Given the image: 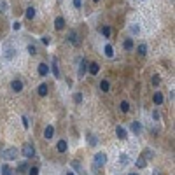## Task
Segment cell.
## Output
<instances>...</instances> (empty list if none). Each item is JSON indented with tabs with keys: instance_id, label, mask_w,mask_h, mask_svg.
Wrapping results in <instances>:
<instances>
[{
	"instance_id": "6da1fadb",
	"label": "cell",
	"mask_w": 175,
	"mask_h": 175,
	"mask_svg": "<svg viewBox=\"0 0 175 175\" xmlns=\"http://www.w3.org/2000/svg\"><path fill=\"white\" fill-rule=\"evenodd\" d=\"M18 149L16 147H7V149H2L0 151V159L2 161H12V159H16L18 158Z\"/></svg>"
},
{
	"instance_id": "7a4b0ae2",
	"label": "cell",
	"mask_w": 175,
	"mask_h": 175,
	"mask_svg": "<svg viewBox=\"0 0 175 175\" xmlns=\"http://www.w3.org/2000/svg\"><path fill=\"white\" fill-rule=\"evenodd\" d=\"M107 163V154L105 152H96L93 156V166L103 168V165Z\"/></svg>"
},
{
	"instance_id": "3957f363",
	"label": "cell",
	"mask_w": 175,
	"mask_h": 175,
	"mask_svg": "<svg viewBox=\"0 0 175 175\" xmlns=\"http://www.w3.org/2000/svg\"><path fill=\"white\" fill-rule=\"evenodd\" d=\"M21 152H23L25 158H33L35 156V147L32 145L30 142H26V144H23V147H21Z\"/></svg>"
},
{
	"instance_id": "277c9868",
	"label": "cell",
	"mask_w": 175,
	"mask_h": 175,
	"mask_svg": "<svg viewBox=\"0 0 175 175\" xmlns=\"http://www.w3.org/2000/svg\"><path fill=\"white\" fill-rule=\"evenodd\" d=\"M68 42L70 44H74V46H79L81 44V39H79V33H77L75 30H72L68 33Z\"/></svg>"
},
{
	"instance_id": "5b68a950",
	"label": "cell",
	"mask_w": 175,
	"mask_h": 175,
	"mask_svg": "<svg viewBox=\"0 0 175 175\" xmlns=\"http://www.w3.org/2000/svg\"><path fill=\"white\" fill-rule=\"evenodd\" d=\"M11 88H12L14 93H19V91H23V81H21V79H14L12 82H11Z\"/></svg>"
},
{
	"instance_id": "8992f818",
	"label": "cell",
	"mask_w": 175,
	"mask_h": 175,
	"mask_svg": "<svg viewBox=\"0 0 175 175\" xmlns=\"http://www.w3.org/2000/svg\"><path fill=\"white\" fill-rule=\"evenodd\" d=\"M14 54H16V51H14V49L9 46V44H7L5 47H4V58H5V60H12Z\"/></svg>"
},
{
	"instance_id": "52a82bcc",
	"label": "cell",
	"mask_w": 175,
	"mask_h": 175,
	"mask_svg": "<svg viewBox=\"0 0 175 175\" xmlns=\"http://www.w3.org/2000/svg\"><path fill=\"white\" fill-rule=\"evenodd\" d=\"M88 70H89L91 75H96L98 72H100V65L96 61H91V63H88Z\"/></svg>"
},
{
	"instance_id": "ba28073f",
	"label": "cell",
	"mask_w": 175,
	"mask_h": 175,
	"mask_svg": "<svg viewBox=\"0 0 175 175\" xmlns=\"http://www.w3.org/2000/svg\"><path fill=\"white\" fill-rule=\"evenodd\" d=\"M116 135H117V138H121V140L128 138V131H126L123 126H116Z\"/></svg>"
},
{
	"instance_id": "9c48e42d",
	"label": "cell",
	"mask_w": 175,
	"mask_h": 175,
	"mask_svg": "<svg viewBox=\"0 0 175 175\" xmlns=\"http://www.w3.org/2000/svg\"><path fill=\"white\" fill-rule=\"evenodd\" d=\"M65 26H67V21H65V18L58 16V18L54 19V28H56V30H63Z\"/></svg>"
},
{
	"instance_id": "30bf717a",
	"label": "cell",
	"mask_w": 175,
	"mask_h": 175,
	"mask_svg": "<svg viewBox=\"0 0 175 175\" xmlns=\"http://www.w3.org/2000/svg\"><path fill=\"white\" fill-rule=\"evenodd\" d=\"M53 135H54V128H53L51 124H47L46 128H44V138L51 140V138H53Z\"/></svg>"
},
{
	"instance_id": "8fae6325",
	"label": "cell",
	"mask_w": 175,
	"mask_h": 175,
	"mask_svg": "<svg viewBox=\"0 0 175 175\" xmlns=\"http://www.w3.org/2000/svg\"><path fill=\"white\" fill-rule=\"evenodd\" d=\"M37 72H39V75H40V77H46L49 74V65L40 63V65H39V68H37Z\"/></svg>"
},
{
	"instance_id": "7c38bea8",
	"label": "cell",
	"mask_w": 175,
	"mask_h": 175,
	"mask_svg": "<svg viewBox=\"0 0 175 175\" xmlns=\"http://www.w3.org/2000/svg\"><path fill=\"white\" fill-rule=\"evenodd\" d=\"M152 102H154L156 105H161V103H163V102H165V96H163V93L156 91V93L152 95Z\"/></svg>"
},
{
	"instance_id": "4fadbf2b",
	"label": "cell",
	"mask_w": 175,
	"mask_h": 175,
	"mask_svg": "<svg viewBox=\"0 0 175 175\" xmlns=\"http://www.w3.org/2000/svg\"><path fill=\"white\" fill-rule=\"evenodd\" d=\"M130 128H131V131L135 133V135H140V133H142V124H140L138 121H133L131 124H130Z\"/></svg>"
},
{
	"instance_id": "5bb4252c",
	"label": "cell",
	"mask_w": 175,
	"mask_h": 175,
	"mask_svg": "<svg viewBox=\"0 0 175 175\" xmlns=\"http://www.w3.org/2000/svg\"><path fill=\"white\" fill-rule=\"evenodd\" d=\"M86 70H88V60H82V61H81V65H79V77H81V79L84 77Z\"/></svg>"
},
{
	"instance_id": "9a60e30c",
	"label": "cell",
	"mask_w": 175,
	"mask_h": 175,
	"mask_svg": "<svg viewBox=\"0 0 175 175\" xmlns=\"http://www.w3.org/2000/svg\"><path fill=\"white\" fill-rule=\"evenodd\" d=\"M56 149H58L61 154H65V152H67V149H68V145H67V142H65V140H60V142L56 144Z\"/></svg>"
},
{
	"instance_id": "2e32d148",
	"label": "cell",
	"mask_w": 175,
	"mask_h": 175,
	"mask_svg": "<svg viewBox=\"0 0 175 175\" xmlns=\"http://www.w3.org/2000/svg\"><path fill=\"white\" fill-rule=\"evenodd\" d=\"M135 166H137V168H145V166H147V159L144 158V156L137 158V161H135Z\"/></svg>"
},
{
	"instance_id": "e0dca14e",
	"label": "cell",
	"mask_w": 175,
	"mask_h": 175,
	"mask_svg": "<svg viewBox=\"0 0 175 175\" xmlns=\"http://www.w3.org/2000/svg\"><path fill=\"white\" fill-rule=\"evenodd\" d=\"M25 16H26V19H33L35 18V7H26V11H25Z\"/></svg>"
},
{
	"instance_id": "ac0fdd59",
	"label": "cell",
	"mask_w": 175,
	"mask_h": 175,
	"mask_svg": "<svg viewBox=\"0 0 175 175\" xmlns=\"http://www.w3.org/2000/svg\"><path fill=\"white\" fill-rule=\"evenodd\" d=\"M37 93H39L40 96H46V95H47V84H46V82H42L40 86L37 88Z\"/></svg>"
},
{
	"instance_id": "d6986e66",
	"label": "cell",
	"mask_w": 175,
	"mask_h": 175,
	"mask_svg": "<svg viewBox=\"0 0 175 175\" xmlns=\"http://www.w3.org/2000/svg\"><path fill=\"white\" fill-rule=\"evenodd\" d=\"M25 172H28V163L26 161L18 163V173H25Z\"/></svg>"
},
{
	"instance_id": "ffe728a7",
	"label": "cell",
	"mask_w": 175,
	"mask_h": 175,
	"mask_svg": "<svg viewBox=\"0 0 175 175\" xmlns=\"http://www.w3.org/2000/svg\"><path fill=\"white\" fill-rule=\"evenodd\" d=\"M51 70H53L54 77H60V70H58V60H56V58H53V65H51Z\"/></svg>"
},
{
	"instance_id": "44dd1931",
	"label": "cell",
	"mask_w": 175,
	"mask_h": 175,
	"mask_svg": "<svg viewBox=\"0 0 175 175\" xmlns=\"http://www.w3.org/2000/svg\"><path fill=\"white\" fill-rule=\"evenodd\" d=\"M103 51H105V56H107V58H112V56H114V47H112L110 44H107L103 47Z\"/></svg>"
},
{
	"instance_id": "7402d4cb",
	"label": "cell",
	"mask_w": 175,
	"mask_h": 175,
	"mask_svg": "<svg viewBox=\"0 0 175 175\" xmlns=\"http://www.w3.org/2000/svg\"><path fill=\"white\" fill-rule=\"evenodd\" d=\"M133 46H135V44H133V39H126V40L123 42V47H124L126 51H131Z\"/></svg>"
},
{
	"instance_id": "603a6c76",
	"label": "cell",
	"mask_w": 175,
	"mask_h": 175,
	"mask_svg": "<svg viewBox=\"0 0 175 175\" xmlns=\"http://www.w3.org/2000/svg\"><path fill=\"white\" fill-rule=\"evenodd\" d=\"M0 173H2V175H12V170H11V166H9V165H2Z\"/></svg>"
},
{
	"instance_id": "cb8c5ba5",
	"label": "cell",
	"mask_w": 175,
	"mask_h": 175,
	"mask_svg": "<svg viewBox=\"0 0 175 175\" xmlns=\"http://www.w3.org/2000/svg\"><path fill=\"white\" fill-rule=\"evenodd\" d=\"M119 109H121V112H130V103H128V102H126V100H123V102H121V105H119Z\"/></svg>"
},
{
	"instance_id": "d4e9b609",
	"label": "cell",
	"mask_w": 175,
	"mask_h": 175,
	"mask_svg": "<svg viewBox=\"0 0 175 175\" xmlns=\"http://www.w3.org/2000/svg\"><path fill=\"white\" fill-rule=\"evenodd\" d=\"M100 89L105 91V93L110 89V84H109V81H100Z\"/></svg>"
},
{
	"instance_id": "484cf974",
	"label": "cell",
	"mask_w": 175,
	"mask_h": 175,
	"mask_svg": "<svg viewBox=\"0 0 175 175\" xmlns=\"http://www.w3.org/2000/svg\"><path fill=\"white\" fill-rule=\"evenodd\" d=\"M88 142H89L91 147H95V145L98 144V138L95 137V135H91V133H89V135H88Z\"/></svg>"
},
{
	"instance_id": "4316f807",
	"label": "cell",
	"mask_w": 175,
	"mask_h": 175,
	"mask_svg": "<svg viewBox=\"0 0 175 175\" xmlns=\"http://www.w3.org/2000/svg\"><path fill=\"white\" fill-rule=\"evenodd\" d=\"M137 51H138L140 56H145L147 54V46H145V44H140L138 47H137Z\"/></svg>"
},
{
	"instance_id": "83f0119b",
	"label": "cell",
	"mask_w": 175,
	"mask_h": 175,
	"mask_svg": "<svg viewBox=\"0 0 175 175\" xmlns=\"http://www.w3.org/2000/svg\"><path fill=\"white\" fill-rule=\"evenodd\" d=\"M130 32H131L133 35H138V33H140V28H138V25H137V23H133V25H130Z\"/></svg>"
},
{
	"instance_id": "f1b7e54d",
	"label": "cell",
	"mask_w": 175,
	"mask_h": 175,
	"mask_svg": "<svg viewBox=\"0 0 175 175\" xmlns=\"http://www.w3.org/2000/svg\"><path fill=\"white\" fill-rule=\"evenodd\" d=\"M151 82H152V86H159V82H161V77L156 74V75H152V79H151Z\"/></svg>"
},
{
	"instance_id": "f546056e",
	"label": "cell",
	"mask_w": 175,
	"mask_h": 175,
	"mask_svg": "<svg viewBox=\"0 0 175 175\" xmlns=\"http://www.w3.org/2000/svg\"><path fill=\"white\" fill-rule=\"evenodd\" d=\"M74 102H75L77 105L82 103V93H75V95H74Z\"/></svg>"
},
{
	"instance_id": "4dcf8cb0",
	"label": "cell",
	"mask_w": 175,
	"mask_h": 175,
	"mask_svg": "<svg viewBox=\"0 0 175 175\" xmlns=\"http://www.w3.org/2000/svg\"><path fill=\"white\" fill-rule=\"evenodd\" d=\"M102 33H103L105 39H109V37H110V28H109V26H103V28H102Z\"/></svg>"
},
{
	"instance_id": "1f68e13d",
	"label": "cell",
	"mask_w": 175,
	"mask_h": 175,
	"mask_svg": "<svg viewBox=\"0 0 175 175\" xmlns=\"http://www.w3.org/2000/svg\"><path fill=\"white\" fill-rule=\"evenodd\" d=\"M40 42L44 44V46H49V42H51V37H49V35H44V37L40 39Z\"/></svg>"
},
{
	"instance_id": "d6a6232c",
	"label": "cell",
	"mask_w": 175,
	"mask_h": 175,
	"mask_svg": "<svg viewBox=\"0 0 175 175\" xmlns=\"http://www.w3.org/2000/svg\"><path fill=\"white\" fill-rule=\"evenodd\" d=\"M28 175H39V168H37V166L28 168Z\"/></svg>"
},
{
	"instance_id": "836d02e7",
	"label": "cell",
	"mask_w": 175,
	"mask_h": 175,
	"mask_svg": "<svg viewBox=\"0 0 175 175\" xmlns=\"http://www.w3.org/2000/svg\"><path fill=\"white\" fill-rule=\"evenodd\" d=\"M21 123H23V126H25L26 130L30 128V123H28V117H26V116H23V117H21Z\"/></svg>"
},
{
	"instance_id": "e575fe53",
	"label": "cell",
	"mask_w": 175,
	"mask_h": 175,
	"mask_svg": "<svg viewBox=\"0 0 175 175\" xmlns=\"http://www.w3.org/2000/svg\"><path fill=\"white\" fill-rule=\"evenodd\" d=\"M28 53H30V54H37V47H35L33 44H30V46H28Z\"/></svg>"
},
{
	"instance_id": "d590c367",
	"label": "cell",
	"mask_w": 175,
	"mask_h": 175,
	"mask_svg": "<svg viewBox=\"0 0 175 175\" xmlns=\"http://www.w3.org/2000/svg\"><path fill=\"white\" fill-rule=\"evenodd\" d=\"M72 166H74L75 172H81V163H79V161H72Z\"/></svg>"
},
{
	"instance_id": "8d00e7d4",
	"label": "cell",
	"mask_w": 175,
	"mask_h": 175,
	"mask_svg": "<svg viewBox=\"0 0 175 175\" xmlns=\"http://www.w3.org/2000/svg\"><path fill=\"white\" fill-rule=\"evenodd\" d=\"M128 161H130V158H128L126 154H121V165H126Z\"/></svg>"
},
{
	"instance_id": "74e56055",
	"label": "cell",
	"mask_w": 175,
	"mask_h": 175,
	"mask_svg": "<svg viewBox=\"0 0 175 175\" xmlns=\"http://www.w3.org/2000/svg\"><path fill=\"white\" fill-rule=\"evenodd\" d=\"M152 156H154V152H152V151H151V149H145V159H151Z\"/></svg>"
},
{
	"instance_id": "f35d334b",
	"label": "cell",
	"mask_w": 175,
	"mask_h": 175,
	"mask_svg": "<svg viewBox=\"0 0 175 175\" xmlns=\"http://www.w3.org/2000/svg\"><path fill=\"white\" fill-rule=\"evenodd\" d=\"M152 117H154V121H159V119H161L159 112H158V110H154V112H152Z\"/></svg>"
},
{
	"instance_id": "ab89813d",
	"label": "cell",
	"mask_w": 175,
	"mask_h": 175,
	"mask_svg": "<svg viewBox=\"0 0 175 175\" xmlns=\"http://www.w3.org/2000/svg\"><path fill=\"white\" fill-rule=\"evenodd\" d=\"M12 28H14V30H19V28H21V23H19V21H14V23H12Z\"/></svg>"
},
{
	"instance_id": "60d3db41",
	"label": "cell",
	"mask_w": 175,
	"mask_h": 175,
	"mask_svg": "<svg viewBox=\"0 0 175 175\" xmlns=\"http://www.w3.org/2000/svg\"><path fill=\"white\" fill-rule=\"evenodd\" d=\"M74 5H75L77 9H81V5H82V2H81V0H74Z\"/></svg>"
},
{
	"instance_id": "b9f144b4",
	"label": "cell",
	"mask_w": 175,
	"mask_h": 175,
	"mask_svg": "<svg viewBox=\"0 0 175 175\" xmlns=\"http://www.w3.org/2000/svg\"><path fill=\"white\" fill-rule=\"evenodd\" d=\"M0 9H2V12H5V9H7V2H2V4H0Z\"/></svg>"
},
{
	"instance_id": "7bdbcfd3",
	"label": "cell",
	"mask_w": 175,
	"mask_h": 175,
	"mask_svg": "<svg viewBox=\"0 0 175 175\" xmlns=\"http://www.w3.org/2000/svg\"><path fill=\"white\" fill-rule=\"evenodd\" d=\"M168 96H170V102H173V98H175V93H173V89L170 91V95H168Z\"/></svg>"
},
{
	"instance_id": "ee69618b",
	"label": "cell",
	"mask_w": 175,
	"mask_h": 175,
	"mask_svg": "<svg viewBox=\"0 0 175 175\" xmlns=\"http://www.w3.org/2000/svg\"><path fill=\"white\" fill-rule=\"evenodd\" d=\"M152 175H161V173L158 172V170H154V173H152Z\"/></svg>"
},
{
	"instance_id": "f6af8a7d",
	"label": "cell",
	"mask_w": 175,
	"mask_h": 175,
	"mask_svg": "<svg viewBox=\"0 0 175 175\" xmlns=\"http://www.w3.org/2000/svg\"><path fill=\"white\" fill-rule=\"evenodd\" d=\"M67 175H75V173H74V172H68V173H67Z\"/></svg>"
},
{
	"instance_id": "bcb514c9",
	"label": "cell",
	"mask_w": 175,
	"mask_h": 175,
	"mask_svg": "<svg viewBox=\"0 0 175 175\" xmlns=\"http://www.w3.org/2000/svg\"><path fill=\"white\" fill-rule=\"evenodd\" d=\"M128 175H138V173H128Z\"/></svg>"
},
{
	"instance_id": "7dc6e473",
	"label": "cell",
	"mask_w": 175,
	"mask_h": 175,
	"mask_svg": "<svg viewBox=\"0 0 175 175\" xmlns=\"http://www.w3.org/2000/svg\"><path fill=\"white\" fill-rule=\"evenodd\" d=\"M93 2H100V0H93Z\"/></svg>"
}]
</instances>
